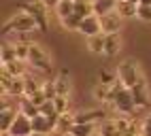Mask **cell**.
Instances as JSON below:
<instances>
[{
    "label": "cell",
    "instance_id": "1",
    "mask_svg": "<svg viewBox=\"0 0 151 136\" xmlns=\"http://www.w3.org/2000/svg\"><path fill=\"white\" fill-rule=\"evenodd\" d=\"M34 30H38L36 21L28 13H22V11H19L17 15H13V17H9L4 21V26H2V34H11V32H15V34H30Z\"/></svg>",
    "mask_w": 151,
    "mask_h": 136
},
{
    "label": "cell",
    "instance_id": "2",
    "mask_svg": "<svg viewBox=\"0 0 151 136\" xmlns=\"http://www.w3.org/2000/svg\"><path fill=\"white\" fill-rule=\"evenodd\" d=\"M19 11H22V13H28L30 17H32L41 32H47V28H49L47 6L41 2V0H28V2H22V4H19Z\"/></svg>",
    "mask_w": 151,
    "mask_h": 136
},
{
    "label": "cell",
    "instance_id": "3",
    "mask_svg": "<svg viewBox=\"0 0 151 136\" xmlns=\"http://www.w3.org/2000/svg\"><path fill=\"white\" fill-rule=\"evenodd\" d=\"M117 77H119V81L130 89V87H134L138 83V79L143 77V72H140L138 62L132 60V57H128V60H124L122 64L117 66Z\"/></svg>",
    "mask_w": 151,
    "mask_h": 136
},
{
    "label": "cell",
    "instance_id": "4",
    "mask_svg": "<svg viewBox=\"0 0 151 136\" xmlns=\"http://www.w3.org/2000/svg\"><path fill=\"white\" fill-rule=\"evenodd\" d=\"M28 64L38 68L41 72H51V57L47 55V51L41 45L32 43L30 45V55H28Z\"/></svg>",
    "mask_w": 151,
    "mask_h": 136
},
{
    "label": "cell",
    "instance_id": "5",
    "mask_svg": "<svg viewBox=\"0 0 151 136\" xmlns=\"http://www.w3.org/2000/svg\"><path fill=\"white\" fill-rule=\"evenodd\" d=\"M111 106L117 111V115H128V117H132L134 111H136V104H134V98H132V92L124 87L122 92L115 96V100L111 102Z\"/></svg>",
    "mask_w": 151,
    "mask_h": 136
},
{
    "label": "cell",
    "instance_id": "6",
    "mask_svg": "<svg viewBox=\"0 0 151 136\" xmlns=\"http://www.w3.org/2000/svg\"><path fill=\"white\" fill-rule=\"evenodd\" d=\"M130 92H132L136 109H147V106H151V94H149V85H147L145 77H140L138 83L134 87H130Z\"/></svg>",
    "mask_w": 151,
    "mask_h": 136
},
{
    "label": "cell",
    "instance_id": "7",
    "mask_svg": "<svg viewBox=\"0 0 151 136\" xmlns=\"http://www.w3.org/2000/svg\"><path fill=\"white\" fill-rule=\"evenodd\" d=\"M17 115H19V111L6 100V96H4V100H2V111H0V132H2V134H9L13 121L17 119Z\"/></svg>",
    "mask_w": 151,
    "mask_h": 136
},
{
    "label": "cell",
    "instance_id": "8",
    "mask_svg": "<svg viewBox=\"0 0 151 136\" xmlns=\"http://www.w3.org/2000/svg\"><path fill=\"white\" fill-rule=\"evenodd\" d=\"M32 119L26 117L24 113L17 115V119L13 121L11 130H9V136H32Z\"/></svg>",
    "mask_w": 151,
    "mask_h": 136
},
{
    "label": "cell",
    "instance_id": "9",
    "mask_svg": "<svg viewBox=\"0 0 151 136\" xmlns=\"http://www.w3.org/2000/svg\"><path fill=\"white\" fill-rule=\"evenodd\" d=\"M100 26H102L104 34H117L119 30H122V26H124V17L117 11H113V13H109L104 17H100Z\"/></svg>",
    "mask_w": 151,
    "mask_h": 136
},
{
    "label": "cell",
    "instance_id": "10",
    "mask_svg": "<svg viewBox=\"0 0 151 136\" xmlns=\"http://www.w3.org/2000/svg\"><path fill=\"white\" fill-rule=\"evenodd\" d=\"M111 119L106 111H81L75 113V123H98V121H106Z\"/></svg>",
    "mask_w": 151,
    "mask_h": 136
},
{
    "label": "cell",
    "instance_id": "11",
    "mask_svg": "<svg viewBox=\"0 0 151 136\" xmlns=\"http://www.w3.org/2000/svg\"><path fill=\"white\" fill-rule=\"evenodd\" d=\"M55 125H58L55 119L45 117V115H36L32 119V132L34 134H51V132H55Z\"/></svg>",
    "mask_w": 151,
    "mask_h": 136
},
{
    "label": "cell",
    "instance_id": "12",
    "mask_svg": "<svg viewBox=\"0 0 151 136\" xmlns=\"http://www.w3.org/2000/svg\"><path fill=\"white\" fill-rule=\"evenodd\" d=\"M77 32L85 34L87 38H89V36H94V34H100V32H102L100 17H98V15H89V17H85L83 21H81V26H79V30H77Z\"/></svg>",
    "mask_w": 151,
    "mask_h": 136
},
{
    "label": "cell",
    "instance_id": "13",
    "mask_svg": "<svg viewBox=\"0 0 151 136\" xmlns=\"http://www.w3.org/2000/svg\"><path fill=\"white\" fill-rule=\"evenodd\" d=\"M55 85V94L58 96H70V89H73V81H70V74L68 70H60L53 79Z\"/></svg>",
    "mask_w": 151,
    "mask_h": 136
},
{
    "label": "cell",
    "instance_id": "14",
    "mask_svg": "<svg viewBox=\"0 0 151 136\" xmlns=\"http://www.w3.org/2000/svg\"><path fill=\"white\" fill-rule=\"evenodd\" d=\"M73 128H75V115L70 113V111L64 113V115H60L58 125H55V134H60V136H70Z\"/></svg>",
    "mask_w": 151,
    "mask_h": 136
},
{
    "label": "cell",
    "instance_id": "15",
    "mask_svg": "<svg viewBox=\"0 0 151 136\" xmlns=\"http://www.w3.org/2000/svg\"><path fill=\"white\" fill-rule=\"evenodd\" d=\"M92 2H94V15L104 17L109 13L117 11V2L119 0H92Z\"/></svg>",
    "mask_w": 151,
    "mask_h": 136
},
{
    "label": "cell",
    "instance_id": "16",
    "mask_svg": "<svg viewBox=\"0 0 151 136\" xmlns=\"http://www.w3.org/2000/svg\"><path fill=\"white\" fill-rule=\"evenodd\" d=\"M122 49V38L117 34H106V41H104V55L106 57H115Z\"/></svg>",
    "mask_w": 151,
    "mask_h": 136
},
{
    "label": "cell",
    "instance_id": "17",
    "mask_svg": "<svg viewBox=\"0 0 151 136\" xmlns=\"http://www.w3.org/2000/svg\"><path fill=\"white\" fill-rule=\"evenodd\" d=\"M98 130H100L98 123H75L70 136H96Z\"/></svg>",
    "mask_w": 151,
    "mask_h": 136
},
{
    "label": "cell",
    "instance_id": "18",
    "mask_svg": "<svg viewBox=\"0 0 151 136\" xmlns=\"http://www.w3.org/2000/svg\"><path fill=\"white\" fill-rule=\"evenodd\" d=\"M104 41H106V34L104 32L89 36L87 38V49L92 53H104Z\"/></svg>",
    "mask_w": 151,
    "mask_h": 136
},
{
    "label": "cell",
    "instance_id": "19",
    "mask_svg": "<svg viewBox=\"0 0 151 136\" xmlns=\"http://www.w3.org/2000/svg\"><path fill=\"white\" fill-rule=\"evenodd\" d=\"M117 13L122 15L124 19H126V17H136V13H138V4L130 2V0H119V2H117Z\"/></svg>",
    "mask_w": 151,
    "mask_h": 136
},
{
    "label": "cell",
    "instance_id": "20",
    "mask_svg": "<svg viewBox=\"0 0 151 136\" xmlns=\"http://www.w3.org/2000/svg\"><path fill=\"white\" fill-rule=\"evenodd\" d=\"M15 60H17L15 43H2V47H0V62L9 64V62H15Z\"/></svg>",
    "mask_w": 151,
    "mask_h": 136
},
{
    "label": "cell",
    "instance_id": "21",
    "mask_svg": "<svg viewBox=\"0 0 151 136\" xmlns=\"http://www.w3.org/2000/svg\"><path fill=\"white\" fill-rule=\"evenodd\" d=\"M2 70H4L6 74H11V77H26V68H24V62H22V60L2 64Z\"/></svg>",
    "mask_w": 151,
    "mask_h": 136
},
{
    "label": "cell",
    "instance_id": "22",
    "mask_svg": "<svg viewBox=\"0 0 151 136\" xmlns=\"http://www.w3.org/2000/svg\"><path fill=\"white\" fill-rule=\"evenodd\" d=\"M19 113H24L26 117H30V119H34L36 115H41V106H36L32 100H28V98H24V102L19 104Z\"/></svg>",
    "mask_w": 151,
    "mask_h": 136
},
{
    "label": "cell",
    "instance_id": "23",
    "mask_svg": "<svg viewBox=\"0 0 151 136\" xmlns=\"http://www.w3.org/2000/svg\"><path fill=\"white\" fill-rule=\"evenodd\" d=\"M102 136H124V132L115 125V121H113V117L111 119H106V121H102L100 123V130H98Z\"/></svg>",
    "mask_w": 151,
    "mask_h": 136
},
{
    "label": "cell",
    "instance_id": "24",
    "mask_svg": "<svg viewBox=\"0 0 151 136\" xmlns=\"http://www.w3.org/2000/svg\"><path fill=\"white\" fill-rule=\"evenodd\" d=\"M41 92H43V83L32 79V77H26V94H24V98H32V96L41 94Z\"/></svg>",
    "mask_w": 151,
    "mask_h": 136
},
{
    "label": "cell",
    "instance_id": "25",
    "mask_svg": "<svg viewBox=\"0 0 151 136\" xmlns=\"http://www.w3.org/2000/svg\"><path fill=\"white\" fill-rule=\"evenodd\" d=\"M55 13H58L60 19H66L70 15H75V2L73 0H62V2L55 6Z\"/></svg>",
    "mask_w": 151,
    "mask_h": 136
},
{
    "label": "cell",
    "instance_id": "26",
    "mask_svg": "<svg viewBox=\"0 0 151 136\" xmlns=\"http://www.w3.org/2000/svg\"><path fill=\"white\" fill-rule=\"evenodd\" d=\"M92 94H94V98H96L98 102H109V98H111V85H104V83H96Z\"/></svg>",
    "mask_w": 151,
    "mask_h": 136
},
{
    "label": "cell",
    "instance_id": "27",
    "mask_svg": "<svg viewBox=\"0 0 151 136\" xmlns=\"http://www.w3.org/2000/svg\"><path fill=\"white\" fill-rule=\"evenodd\" d=\"M75 13L79 17H89V15H94V2L89 0V2H81V4H75Z\"/></svg>",
    "mask_w": 151,
    "mask_h": 136
},
{
    "label": "cell",
    "instance_id": "28",
    "mask_svg": "<svg viewBox=\"0 0 151 136\" xmlns=\"http://www.w3.org/2000/svg\"><path fill=\"white\" fill-rule=\"evenodd\" d=\"M60 21H62V26L66 28V30H79L83 17H79V15L75 13V15H70V17H66V19H60Z\"/></svg>",
    "mask_w": 151,
    "mask_h": 136
},
{
    "label": "cell",
    "instance_id": "29",
    "mask_svg": "<svg viewBox=\"0 0 151 136\" xmlns=\"http://www.w3.org/2000/svg\"><path fill=\"white\" fill-rule=\"evenodd\" d=\"M53 104H55V111H58L60 115H64V113H68L70 98H68V96H55V98H53Z\"/></svg>",
    "mask_w": 151,
    "mask_h": 136
},
{
    "label": "cell",
    "instance_id": "30",
    "mask_svg": "<svg viewBox=\"0 0 151 136\" xmlns=\"http://www.w3.org/2000/svg\"><path fill=\"white\" fill-rule=\"evenodd\" d=\"M119 79L117 72H109V70H100V83H104V85H113L115 81Z\"/></svg>",
    "mask_w": 151,
    "mask_h": 136
},
{
    "label": "cell",
    "instance_id": "31",
    "mask_svg": "<svg viewBox=\"0 0 151 136\" xmlns=\"http://www.w3.org/2000/svg\"><path fill=\"white\" fill-rule=\"evenodd\" d=\"M136 17H140L143 21H151V6H138Z\"/></svg>",
    "mask_w": 151,
    "mask_h": 136
},
{
    "label": "cell",
    "instance_id": "32",
    "mask_svg": "<svg viewBox=\"0 0 151 136\" xmlns=\"http://www.w3.org/2000/svg\"><path fill=\"white\" fill-rule=\"evenodd\" d=\"M143 134L145 136H151V113L147 115V119L143 121Z\"/></svg>",
    "mask_w": 151,
    "mask_h": 136
},
{
    "label": "cell",
    "instance_id": "33",
    "mask_svg": "<svg viewBox=\"0 0 151 136\" xmlns=\"http://www.w3.org/2000/svg\"><path fill=\"white\" fill-rule=\"evenodd\" d=\"M41 2H43V4H45L47 9H55V6H58L60 2H62V0H41Z\"/></svg>",
    "mask_w": 151,
    "mask_h": 136
},
{
    "label": "cell",
    "instance_id": "34",
    "mask_svg": "<svg viewBox=\"0 0 151 136\" xmlns=\"http://www.w3.org/2000/svg\"><path fill=\"white\" fill-rule=\"evenodd\" d=\"M75 4H81V2H89V0H73Z\"/></svg>",
    "mask_w": 151,
    "mask_h": 136
},
{
    "label": "cell",
    "instance_id": "35",
    "mask_svg": "<svg viewBox=\"0 0 151 136\" xmlns=\"http://www.w3.org/2000/svg\"><path fill=\"white\" fill-rule=\"evenodd\" d=\"M32 136H51V134H32Z\"/></svg>",
    "mask_w": 151,
    "mask_h": 136
},
{
    "label": "cell",
    "instance_id": "36",
    "mask_svg": "<svg viewBox=\"0 0 151 136\" xmlns=\"http://www.w3.org/2000/svg\"><path fill=\"white\" fill-rule=\"evenodd\" d=\"M130 2H134V4H140V0H130Z\"/></svg>",
    "mask_w": 151,
    "mask_h": 136
},
{
    "label": "cell",
    "instance_id": "37",
    "mask_svg": "<svg viewBox=\"0 0 151 136\" xmlns=\"http://www.w3.org/2000/svg\"><path fill=\"white\" fill-rule=\"evenodd\" d=\"M136 136H145V134H143V132H140V134H136Z\"/></svg>",
    "mask_w": 151,
    "mask_h": 136
},
{
    "label": "cell",
    "instance_id": "38",
    "mask_svg": "<svg viewBox=\"0 0 151 136\" xmlns=\"http://www.w3.org/2000/svg\"><path fill=\"white\" fill-rule=\"evenodd\" d=\"M96 136H102V134H100V132H98V134H96Z\"/></svg>",
    "mask_w": 151,
    "mask_h": 136
},
{
    "label": "cell",
    "instance_id": "39",
    "mask_svg": "<svg viewBox=\"0 0 151 136\" xmlns=\"http://www.w3.org/2000/svg\"><path fill=\"white\" fill-rule=\"evenodd\" d=\"M2 136H9V134H2Z\"/></svg>",
    "mask_w": 151,
    "mask_h": 136
}]
</instances>
